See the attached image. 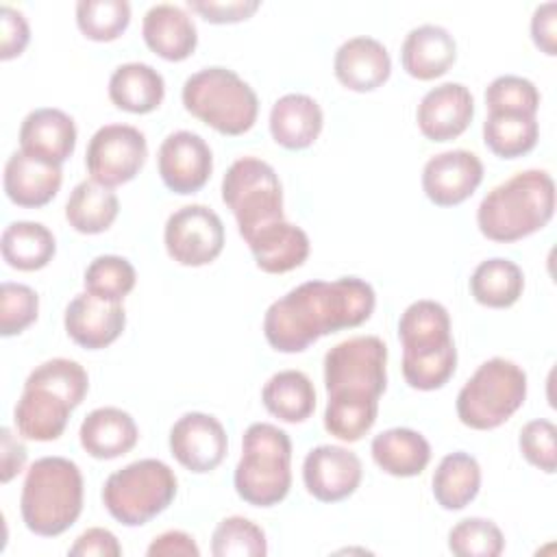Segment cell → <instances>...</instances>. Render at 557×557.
<instances>
[{"instance_id":"6da1fadb","label":"cell","mask_w":557,"mask_h":557,"mask_svg":"<svg viewBox=\"0 0 557 557\" xmlns=\"http://www.w3.org/2000/svg\"><path fill=\"white\" fill-rule=\"evenodd\" d=\"M374 305L376 294L363 278L307 281L268 307L263 335L278 352H302L322 335L363 324Z\"/></svg>"},{"instance_id":"7a4b0ae2","label":"cell","mask_w":557,"mask_h":557,"mask_svg":"<svg viewBox=\"0 0 557 557\" xmlns=\"http://www.w3.org/2000/svg\"><path fill=\"white\" fill-rule=\"evenodd\" d=\"M387 346L376 335H357L324 355V429L342 440H361L379 413L387 387Z\"/></svg>"},{"instance_id":"3957f363","label":"cell","mask_w":557,"mask_h":557,"mask_svg":"<svg viewBox=\"0 0 557 557\" xmlns=\"http://www.w3.org/2000/svg\"><path fill=\"white\" fill-rule=\"evenodd\" d=\"M89 379L78 361L54 357L39 363L26 379L13 409V422L22 437L52 442L63 435L70 413L85 400Z\"/></svg>"},{"instance_id":"277c9868","label":"cell","mask_w":557,"mask_h":557,"mask_svg":"<svg viewBox=\"0 0 557 557\" xmlns=\"http://www.w3.org/2000/svg\"><path fill=\"white\" fill-rule=\"evenodd\" d=\"M555 213V181L546 170H524L496 185L476 209L479 231L511 244L542 231Z\"/></svg>"},{"instance_id":"5b68a950","label":"cell","mask_w":557,"mask_h":557,"mask_svg":"<svg viewBox=\"0 0 557 557\" xmlns=\"http://www.w3.org/2000/svg\"><path fill=\"white\" fill-rule=\"evenodd\" d=\"M403 344V376L409 387L433 392L444 387L457 368L450 315L437 300L411 302L398 320Z\"/></svg>"},{"instance_id":"8992f818","label":"cell","mask_w":557,"mask_h":557,"mask_svg":"<svg viewBox=\"0 0 557 557\" xmlns=\"http://www.w3.org/2000/svg\"><path fill=\"white\" fill-rule=\"evenodd\" d=\"M83 511V474L65 457L37 459L24 479L20 513L26 529L41 537L65 533Z\"/></svg>"},{"instance_id":"52a82bcc","label":"cell","mask_w":557,"mask_h":557,"mask_svg":"<svg viewBox=\"0 0 557 557\" xmlns=\"http://www.w3.org/2000/svg\"><path fill=\"white\" fill-rule=\"evenodd\" d=\"M233 483L237 496L252 507L278 505L292 487L289 435L270 422L250 424L242 437Z\"/></svg>"},{"instance_id":"ba28073f","label":"cell","mask_w":557,"mask_h":557,"mask_svg":"<svg viewBox=\"0 0 557 557\" xmlns=\"http://www.w3.org/2000/svg\"><path fill=\"white\" fill-rule=\"evenodd\" d=\"M185 109L222 135L248 133L259 113L255 89L228 67H205L191 74L181 91Z\"/></svg>"},{"instance_id":"9c48e42d","label":"cell","mask_w":557,"mask_h":557,"mask_svg":"<svg viewBox=\"0 0 557 557\" xmlns=\"http://www.w3.org/2000/svg\"><path fill=\"white\" fill-rule=\"evenodd\" d=\"M527 398V372L505 359L483 361L457 394V418L474 431H492L505 424Z\"/></svg>"},{"instance_id":"30bf717a","label":"cell","mask_w":557,"mask_h":557,"mask_svg":"<svg viewBox=\"0 0 557 557\" xmlns=\"http://www.w3.org/2000/svg\"><path fill=\"white\" fill-rule=\"evenodd\" d=\"M176 485V474L165 461L139 459L109 474L102 503L120 524L141 527L172 505Z\"/></svg>"},{"instance_id":"8fae6325","label":"cell","mask_w":557,"mask_h":557,"mask_svg":"<svg viewBox=\"0 0 557 557\" xmlns=\"http://www.w3.org/2000/svg\"><path fill=\"white\" fill-rule=\"evenodd\" d=\"M222 200L233 211L244 242L272 222L285 220L278 174L257 157H242L231 163L222 178Z\"/></svg>"},{"instance_id":"7c38bea8","label":"cell","mask_w":557,"mask_h":557,"mask_svg":"<svg viewBox=\"0 0 557 557\" xmlns=\"http://www.w3.org/2000/svg\"><path fill=\"white\" fill-rule=\"evenodd\" d=\"M146 157L148 144L139 128L128 124H104L87 144L85 165L91 181L104 187H117L139 174Z\"/></svg>"},{"instance_id":"4fadbf2b","label":"cell","mask_w":557,"mask_h":557,"mask_svg":"<svg viewBox=\"0 0 557 557\" xmlns=\"http://www.w3.org/2000/svg\"><path fill=\"white\" fill-rule=\"evenodd\" d=\"M163 244L176 263L200 268L220 257L224 248V224L213 209L185 205L168 218Z\"/></svg>"},{"instance_id":"5bb4252c","label":"cell","mask_w":557,"mask_h":557,"mask_svg":"<svg viewBox=\"0 0 557 557\" xmlns=\"http://www.w3.org/2000/svg\"><path fill=\"white\" fill-rule=\"evenodd\" d=\"M157 168L170 191L189 196L207 185L213 170V154L198 133L176 131L161 141Z\"/></svg>"},{"instance_id":"9a60e30c","label":"cell","mask_w":557,"mask_h":557,"mask_svg":"<svg viewBox=\"0 0 557 557\" xmlns=\"http://www.w3.org/2000/svg\"><path fill=\"white\" fill-rule=\"evenodd\" d=\"M170 450L183 468L205 474L224 461L228 437L218 418L202 411H189L172 424Z\"/></svg>"},{"instance_id":"2e32d148","label":"cell","mask_w":557,"mask_h":557,"mask_svg":"<svg viewBox=\"0 0 557 557\" xmlns=\"http://www.w3.org/2000/svg\"><path fill=\"white\" fill-rule=\"evenodd\" d=\"M361 476V459L344 446H315L302 461L305 487L320 503H337L348 498L359 487Z\"/></svg>"},{"instance_id":"e0dca14e","label":"cell","mask_w":557,"mask_h":557,"mask_svg":"<svg viewBox=\"0 0 557 557\" xmlns=\"http://www.w3.org/2000/svg\"><path fill=\"white\" fill-rule=\"evenodd\" d=\"M483 181V163L470 150H446L431 157L422 170V189L437 207L468 200Z\"/></svg>"},{"instance_id":"ac0fdd59","label":"cell","mask_w":557,"mask_h":557,"mask_svg":"<svg viewBox=\"0 0 557 557\" xmlns=\"http://www.w3.org/2000/svg\"><path fill=\"white\" fill-rule=\"evenodd\" d=\"M63 324L74 344L87 350H100L122 335L126 313L122 302H109L83 292L76 294L65 307Z\"/></svg>"},{"instance_id":"d6986e66","label":"cell","mask_w":557,"mask_h":557,"mask_svg":"<svg viewBox=\"0 0 557 557\" xmlns=\"http://www.w3.org/2000/svg\"><path fill=\"white\" fill-rule=\"evenodd\" d=\"M474 117V98L461 83H442L429 89L416 111L420 133L431 141L459 137Z\"/></svg>"},{"instance_id":"ffe728a7","label":"cell","mask_w":557,"mask_h":557,"mask_svg":"<svg viewBox=\"0 0 557 557\" xmlns=\"http://www.w3.org/2000/svg\"><path fill=\"white\" fill-rule=\"evenodd\" d=\"M74 148H76V124L65 111L41 107L30 111L24 117L20 126L22 152L35 159L61 165L72 157Z\"/></svg>"},{"instance_id":"44dd1931","label":"cell","mask_w":557,"mask_h":557,"mask_svg":"<svg viewBox=\"0 0 557 557\" xmlns=\"http://www.w3.org/2000/svg\"><path fill=\"white\" fill-rule=\"evenodd\" d=\"M337 81L350 91H374L392 74V59L387 48L368 35L346 39L333 59Z\"/></svg>"},{"instance_id":"7402d4cb","label":"cell","mask_w":557,"mask_h":557,"mask_svg":"<svg viewBox=\"0 0 557 557\" xmlns=\"http://www.w3.org/2000/svg\"><path fill=\"white\" fill-rule=\"evenodd\" d=\"M61 165L35 159L22 150L13 152L4 165V194L7 198L26 209L48 205L61 189Z\"/></svg>"},{"instance_id":"603a6c76","label":"cell","mask_w":557,"mask_h":557,"mask_svg":"<svg viewBox=\"0 0 557 557\" xmlns=\"http://www.w3.org/2000/svg\"><path fill=\"white\" fill-rule=\"evenodd\" d=\"M146 46L165 61H185L198 46L194 20L176 4H152L141 22Z\"/></svg>"},{"instance_id":"cb8c5ba5","label":"cell","mask_w":557,"mask_h":557,"mask_svg":"<svg viewBox=\"0 0 557 557\" xmlns=\"http://www.w3.org/2000/svg\"><path fill=\"white\" fill-rule=\"evenodd\" d=\"M455 59V37L437 24H422L411 28L400 48L403 70L418 81H433L444 76Z\"/></svg>"},{"instance_id":"d4e9b609","label":"cell","mask_w":557,"mask_h":557,"mask_svg":"<svg viewBox=\"0 0 557 557\" xmlns=\"http://www.w3.org/2000/svg\"><path fill=\"white\" fill-rule=\"evenodd\" d=\"M78 440L94 459H115L135 448L139 429L128 411L117 407H98L85 416Z\"/></svg>"},{"instance_id":"484cf974","label":"cell","mask_w":557,"mask_h":557,"mask_svg":"<svg viewBox=\"0 0 557 557\" xmlns=\"http://www.w3.org/2000/svg\"><path fill=\"white\" fill-rule=\"evenodd\" d=\"M246 244L255 257L257 268L268 274H283L300 268L307 261L311 248L307 233L285 220L272 222L270 226L257 231Z\"/></svg>"},{"instance_id":"4316f807","label":"cell","mask_w":557,"mask_h":557,"mask_svg":"<svg viewBox=\"0 0 557 557\" xmlns=\"http://www.w3.org/2000/svg\"><path fill=\"white\" fill-rule=\"evenodd\" d=\"M324 124L320 104L307 94H285L270 109L272 139L287 150L309 148Z\"/></svg>"},{"instance_id":"83f0119b","label":"cell","mask_w":557,"mask_h":557,"mask_svg":"<svg viewBox=\"0 0 557 557\" xmlns=\"http://www.w3.org/2000/svg\"><path fill=\"white\" fill-rule=\"evenodd\" d=\"M374 463L392 476H418L431 461L426 437L413 429L396 426L374 435L370 444Z\"/></svg>"},{"instance_id":"f1b7e54d","label":"cell","mask_w":557,"mask_h":557,"mask_svg":"<svg viewBox=\"0 0 557 557\" xmlns=\"http://www.w3.org/2000/svg\"><path fill=\"white\" fill-rule=\"evenodd\" d=\"M165 96L163 76L148 63H122L113 70L109 78L111 102L128 113H150Z\"/></svg>"},{"instance_id":"f546056e","label":"cell","mask_w":557,"mask_h":557,"mask_svg":"<svg viewBox=\"0 0 557 557\" xmlns=\"http://www.w3.org/2000/svg\"><path fill=\"white\" fill-rule=\"evenodd\" d=\"M0 250L2 259L11 268L22 272H35L52 261L57 252V242L50 228L41 222L17 220L2 231Z\"/></svg>"},{"instance_id":"4dcf8cb0","label":"cell","mask_w":557,"mask_h":557,"mask_svg":"<svg viewBox=\"0 0 557 557\" xmlns=\"http://www.w3.org/2000/svg\"><path fill=\"white\" fill-rule=\"evenodd\" d=\"M479 487L481 466L472 455L463 450L442 457L433 472V496L446 511H457L470 505L476 498Z\"/></svg>"},{"instance_id":"1f68e13d","label":"cell","mask_w":557,"mask_h":557,"mask_svg":"<svg viewBox=\"0 0 557 557\" xmlns=\"http://www.w3.org/2000/svg\"><path fill=\"white\" fill-rule=\"evenodd\" d=\"M117 213V196L111 191V187L96 181H81L65 202V220L83 235L104 233L115 222Z\"/></svg>"},{"instance_id":"d6a6232c","label":"cell","mask_w":557,"mask_h":557,"mask_svg":"<svg viewBox=\"0 0 557 557\" xmlns=\"http://www.w3.org/2000/svg\"><path fill=\"white\" fill-rule=\"evenodd\" d=\"M265 409L283 422H305L315 409V387L300 370H283L268 379L261 389Z\"/></svg>"},{"instance_id":"836d02e7","label":"cell","mask_w":557,"mask_h":557,"mask_svg":"<svg viewBox=\"0 0 557 557\" xmlns=\"http://www.w3.org/2000/svg\"><path fill=\"white\" fill-rule=\"evenodd\" d=\"M524 289V274L518 263L494 257L481 261L470 276L472 298L490 309H507L518 302Z\"/></svg>"},{"instance_id":"e575fe53","label":"cell","mask_w":557,"mask_h":557,"mask_svg":"<svg viewBox=\"0 0 557 557\" xmlns=\"http://www.w3.org/2000/svg\"><path fill=\"white\" fill-rule=\"evenodd\" d=\"M540 139L535 115L490 111L483 122V141L500 159H518L529 154Z\"/></svg>"},{"instance_id":"d590c367","label":"cell","mask_w":557,"mask_h":557,"mask_svg":"<svg viewBox=\"0 0 557 557\" xmlns=\"http://www.w3.org/2000/svg\"><path fill=\"white\" fill-rule=\"evenodd\" d=\"M137 274L128 259L120 255H100L85 270V292L109 300L122 302L135 287Z\"/></svg>"},{"instance_id":"8d00e7d4","label":"cell","mask_w":557,"mask_h":557,"mask_svg":"<svg viewBox=\"0 0 557 557\" xmlns=\"http://www.w3.org/2000/svg\"><path fill=\"white\" fill-rule=\"evenodd\" d=\"M131 22V4L126 0H81L76 4V24L91 41L117 39Z\"/></svg>"},{"instance_id":"74e56055","label":"cell","mask_w":557,"mask_h":557,"mask_svg":"<svg viewBox=\"0 0 557 557\" xmlns=\"http://www.w3.org/2000/svg\"><path fill=\"white\" fill-rule=\"evenodd\" d=\"M211 553L215 557H263L268 540L259 524L244 516L224 518L211 535Z\"/></svg>"},{"instance_id":"f35d334b","label":"cell","mask_w":557,"mask_h":557,"mask_svg":"<svg viewBox=\"0 0 557 557\" xmlns=\"http://www.w3.org/2000/svg\"><path fill=\"white\" fill-rule=\"evenodd\" d=\"M448 548L459 557H498L505 537L487 518H463L448 531Z\"/></svg>"},{"instance_id":"ab89813d","label":"cell","mask_w":557,"mask_h":557,"mask_svg":"<svg viewBox=\"0 0 557 557\" xmlns=\"http://www.w3.org/2000/svg\"><path fill=\"white\" fill-rule=\"evenodd\" d=\"M485 107L490 111L535 115L540 109V91L529 78H522L516 74H503L487 85Z\"/></svg>"},{"instance_id":"60d3db41","label":"cell","mask_w":557,"mask_h":557,"mask_svg":"<svg viewBox=\"0 0 557 557\" xmlns=\"http://www.w3.org/2000/svg\"><path fill=\"white\" fill-rule=\"evenodd\" d=\"M39 313V296L24 283L4 281L0 287V335L11 337L28 329Z\"/></svg>"},{"instance_id":"b9f144b4","label":"cell","mask_w":557,"mask_h":557,"mask_svg":"<svg viewBox=\"0 0 557 557\" xmlns=\"http://www.w3.org/2000/svg\"><path fill=\"white\" fill-rule=\"evenodd\" d=\"M518 446L531 466L546 474L557 470V426L550 420L537 418L527 422L520 431Z\"/></svg>"},{"instance_id":"7bdbcfd3","label":"cell","mask_w":557,"mask_h":557,"mask_svg":"<svg viewBox=\"0 0 557 557\" xmlns=\"http://www.w3.org/2000/svg\"><path fill=\"white\" fill-rule=\"evenodd\" d=\"M187 7L200 13L209 24H235L248 20L259 7V0H231V2H213V0H189Z\"/></svg>"},{"instance_id":"ee69618b","label":"cell","mask_w":557,"mask_h":557,"mask_svg":"<svg viewBox=\"0 0 557 557\" xmlns=\"http://www.w3.org/2000/svg\"><path fill=\"white\" fill-rule=\"evenodd\" d=\"M0 24H2L0 59L9 61V59L20 57L30 39V28H28L26 17L17 9L2 4L0 7Z\"/></svg>"},{"instance_id":"f6af8a7d","label":"cell","mask_w":557,"mask_h":557,"mask_svg":"<svg viewBox=\"0 0 557 557\" xmlns=\"http://www.w3.org/2000/svg\"><path fill=\"white\" fill-rule=\"evenodd\" d=\"M70 555H74V557H120L122 546L109 529L91 527L76 537V542L70 546Z\"/></svg>"},{"instance_id":"bcb514c9","label":"cell","mask_w":557,"mask_h":557,"mask_svg":"<svg viewBox=\"0 0 557 557\" xmlns=\"http://www.w3.org/2000/svg\"><path fill=\"white\" fill-rule=\"evenodd\" d=\"M557 2H544L533 11L531 39L548 57L557 54Z\"/></svg>"},{"instance_id":"7dc6e473","label":"cell","mask_w":557,"mask_h":557,"mask_svg":"<svg viewBox=\"0 0 557 557\" xmlns=\"http://www.w3.org/2000/svg\"><path fill=\"white\" fill-rule=\"evenodd\" d=\"M148 557H198L200 555V548L198 544L194 542V537L185 531H165L161 535H157L148 550H146Z\"/></svg>"},{"instance_id":"c3c4849f","label":"cell","mask_w":557,"mask_h":557,"mask_svg":"<svg viewBox=\"0 0 557 557\" xmlns=\"http://www.w3.org/2000/svg\"><path fill=\"white\" fill-rule=\"evenodd\" d=\"M2 446H0V479L2 483H9L15 474L22 472L26 463V446L11 433V429H2Z\"/></svg>"}]
</instances>
